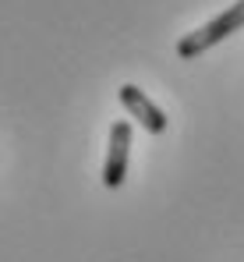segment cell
<instances>
[{
	"label": "cell",
	"instance_id": "7a4b0ae2",
	"mask_svg": "<svg viewBox=\"0 0 244 262\" xmlns=\"http://www.w3.org/2000/svg\"><path fill=\"white\" fill-rule=\"evenodd\" d=\"M131 121H114L110 124V149L103 163V184L114 191L127 181V160H131Z\"/></svg>",
	"mask_w": 244,
	"mask_h": 262
},
{
	"label": "cell",
	"instance_id": "6da1fadb",
	"mask_svg": "<svg viewBox=\"0 0 244 262\" xmlns=\"http://www.w3.org/2000/svg\"><path fill=\"white\" fill-rule=\"evenodd\" d=\"M237 29H244V0L230 4L223 14H216L212 21H205L202 29L188 32V36L177 43V57H181V60H195V57H202L209 46H216V43H223L227 36H234Z\"/></svg>",
	"mask_w": 244,
	"mask_h": 262
},
{
	"label": "cell",
	"instance_id": "3957f363",
	"mask_svg": "<svg viewBox=\"0 0 244 262\" xmlns=\"http://www.w3.org/2000/svg\"><path fill=\"white\" fill-rule=\"evenodd\" d=\"M117 96H121L124 110H127L142 128L149 131V135H163V131H166V114H163L160 106H156V103H152V99H149L138 85H131V82H127V85L117 89Z\"/></svg>",
	"mask_w": 244,
	"mask_h": 262
}]
</instances>
